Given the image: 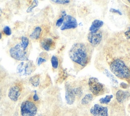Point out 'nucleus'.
I'll return each mask as SVG.
<instances>
[{
  "mask_svg": "<svg viewBox=\"0 0 130 116\" xmlns=\"http://www.w3.org/2000/svg\"><path fill=\"white\" fill-rule=\"evenodd\" d=\"M69 56L72 61L82 67L85 66L88 61V56L86 46L83 43L74 44L69 51Z\"/></svg>",
  "mask_w": 130,
  "mask_h": 116,
  "instance_id": "nucleus-1",
  "label": "nucleus"
},
{
  "mask_svg": "<svg viewBox=\"0 0 130 116\" xmlns=\"http://www.w3.org/2000/svg\"><path fill=\"white\" fill-rule=\"evenodd\" d=\"M111 72L116 77L122 79L130 78V69L124 62L119 59H115L110 65Z\"/></svg>",
  "mask_w": 130,
  "mask_h": 116,
  "instance_id": "nucleus-2",
  "label": "nucleus"
},
{
  "mask_svg": "<svg viewBox=\"0 0 130 116\" xmlns=\"http://www.w3.org/2000/svg\"><path fill=\"white\" fill-rule=\"evenodd\" d=\"M11 56L17 61H27L28 60L27 53L21 43H18L11 47L9 50Z\"/></svg>",
  "mask_w": 130,
  "mask_h": 116,
  "instance_id": "nucleus-3",
  "label": "nucleus"
},
{
  "mask_svg": "<svg viewBox=\"0 0 130 116\" xmlns=\"http://www.w3.org/2000/svg\"><path fill=\"white\" fill-rule=\"evenodd\" d=\"M36 69L33 62L30 60L20 63L17 67L16 72L20 76H27L31 74Z\"/></svg>",
  "mask_w": 130,
  "mask_h": 116,
  "instance_id": "nucleus-4",
  "label": "nucleus"
},
{
  "mask_svg": "<svg viewBox=\"0 0 130 116\" xmlns=\"http://www.w3.org/2000/svg\"><path fill=\"white\" fill-rule=\"evenodd\" d=\"M38 110L34 103L30 101H25L22 103L20 106V113L22 116H35Z\"/></svg>",
  "mask_w": 130,
  "mask_h": 116,
  "instance_id": "nucleus-5",
  "label": "nucleus"
},
{
  "mask_svg": "<svg viewBox=\"0 0 130 116\" xmlns=\"http://www.w3.org/2000/svg\"><path fill=\"white\" fill-rule=\"evenodd\" d=\"M88 83L89 90L94 95L99 96L104 92V85L99 81L98 78L90 77L89 78Z\"/></svg>",
  "mask_w": 130,
  "mask_h": 116,
  "instance_id": "nucleus-6",
  "label": "nucleus"
},
{
  "mask_svg": "<svg viewBox=\"0 0 130 116\" xmlns=\"http://www.w3.org/2000/svg\"><path fill=\"white\" fill-rule=\"evenodd\" d=\"M77 25L78 23L76 18L71 15H68L66 16L65 21L63 22L60 29L62 31L73 29L77 27Z\"/></svg>",
  "mask_w": 130,
  "mask_h": 116,
  "instance_id": "nucleus-7",
  "label": "nucleus"
},
{
  "mask_svg": "<svg viewBox=\"0 0 130 116\" xmlns=\"http://www.w3.org/2000/svg\"><path fill=\"white\" fill-rule=\"evenodd\" d=\"M90 112L94 116H108V109L106 106L96 104L90 109Z\"/></svg>",
  "mask_w": 130,
  "mask_h": 116,
  "instance_id": "nucleus-8",
  "label": "nucleus"
},
{
  "mask_svg": "<svg viewBox=\"0 0 130 116\" xmlns=\"http://www.w3.org/2000/svg\"><path fill=\"white\" fill-rule=\"evenodd\" d=\"M87 39L90 44L93 47H96L101 43L102 39V34L100 31L96 33L90 32L87 36Z\"/></svg>",
  "mask_w": 130,
  "mask_h": 116,
  "instance_id": "nucleus-9",
  "label": "nucleus"
},
{
  "mask_svg": "<svg viewBox=\"0 0 130 116\" xmlns=\"http://www.w3.org/2000/svg\"><path fill=\"white\" fill-rule=\"evenodd\" d=\"M21 92L20 88L16 85L11 87L8 91V96L9 98L13 101H17L20 95Z\"/></svg>",
  "mask_w": 130,
  "mask_h": 116,
  "instance_id": "nucleus-10",
  "label": "nucleus"
},
{
  "mask_svg": "<svg viewBox=\"0 0 130 116\" xmlns=\"http://www.w3.org/2000/svg\"><path fill=\"white\" fill-rule=\"evenodd\" d=\"M75 97L73 91V89L69 85H66L65 99L67 103L69 105L72 104L75 101Z\"/></svg>",
  "mask_w": 130,
  "mask_h": 116,
  "instance_id": "nucleus-11",
  "label": "nucleus"
},
{
  "mask_svg": "<svg viewBox=\"0 0 130 116\" xmlns=\"http://www.w3.org/2000/svg\"><path fill=\"white\" fill-rule=\"evenodd\" d=\"M129 96L130 93L127 91L118 90L116 93V100L120 103L123 102Z\"/></svg>",
  "mask_w": 130,
  "mask_h": 116,
  "instance_id": "nucleus-12",
  "label": "nucleus"
},
{
  "mask_svg": "<svg viewBox=\"0 0 130 116\" xmlns=\"http://www.w3.org/2000/svg\"><path fill=\"white\" fill-rule=\"evenodd\" d=\"M104 24V22L101 20H94L89 27V31L91 33H96L99 31L100 28Z\"/></svg>",
  "mask_w": 130,
  "mask_h": 116,
  "instance_id": "nucleus-13",
  "label": "nucleus"
},
{
  "mask_svg": "<svg viewBox=\"0 0 130 116\" xmlns=\"http://www.w3.org/2000/svg\"><path fill=\"white\" fill-rule=\"evenodd\" d=\"M43 49L46 51H49L54 45V43L52 39L47 38L44 39L41 43Z\"/></svg>",
  "mask_w": 130,
  "mask_h": 116,
  "instance_id": "nucleus-14",
  "label": "nucleus"
},
{
  "mask_svg": "<svg viewBox=\"0 0 130 116\" xmlns=\"http://www.w3.org/2000/svg\"><path fill=\"white\" fill-rule=\"evenodd\" d=\"M42 32V28L40 26H36L32 32L29 36V37L32 39L37 40L40 37L41 34Z\"/></svg>",
  "mask_w": 130,
  "mask_h": 116,
  "instance_id": "nucleus-15",
  "label": "nucleus"
},
{
  "mask_svg": "<svg viewBox=\"0 0 130 116\" xmlns=\"http://www.w3.org/2000/svg\"><path fill=\"white\" fill-rule=\"evenodd\" d=\"M29 81L30 83L34 87L38 86L40 83L39 75H34L33 76L31 77L29 79Z\"/></svg>",
  "mask_w": 130,
  "mask_h": 116,
  "instance_id": "nucleus-16",
  "label": "nucleus"
},
{
  "mask_svg": "<svg viewBox=\"0 0 130 116\" xmlns=\"http://www.w3.org/2000/svg\"><path fill=\"white\" fill-rule=\"evenodd\" d=\"M93 99V96L91 94H88L84 96V97L81 100V103L83 105H86L88 104Z\"/></svg>",
  "mask_w": 130,
  "mask_h": 116,
  "instance_id": "nucleus-17",
  "label": "nucleus"
},
{
  "mask_svg": "<svg viewBox=\"0 0 130 116\" xmlns=\"http://www.w3.org/2000/svg\"><path fill=\"white\" fill-rule=\"evenodd\" d=\"M67 16V14H66V13L65 12V11H62L61 12V17L58 18L56 22V26L57 27H59L61 25H62L63 21H64V19L66 17V16Z\"/></svg>",
  "mask_w": 130,
  "mask_h": 116,
  "instance_id": "nucleus-18",
  "label": "nucleus"
},
{
  "mask_svg": "<svg viewBox=\"0 0 130 116\" xmlns=\"http://www.w3.org/2000/svg\"><path fill=\"white\" fill-rule=\"evenodd\" d=\"M113 96L112 95H107L105 97L101 98L99 101L101 104H107L111 101V100L113 98Z\"/></svg>",
  "mask_w": 130,
  "mask_h": 116,
  "instance_id": "nucleus-19",
  "label": "nucleus"
},
{
  "mask_svg": "<svg viewBox=\"0 0 130 116\" xmlns=\"http://www.w3.org/2000/svg\"><path fill=\"white\" fill-rule=\"evenodd\" d=\"M104 74L109 78L111 79V80H112V82L114 83V84H117L118 83V81H117V80H116L114 78V76L111 73V72H110L109 71H108L107 69H105L104 70Z\"/></svg>",
  "mask_w": 130,
  "mask_h": 116,
  "instance_id": "nucleus-20",
  "label": "nucleus"
},
{
  "mask_svg": "<svg viewBox=\"0 0 130 116\" xmlns=\"http://www.w3.org/2000/svg\"><path fill=\"white\" fill-rule=\"evenodd\" d=\"M51 63L54 69H57L58 67V60L55 55H52L51 58Z\"/></svg>",
  "mask_w": 130,
  "mask_h": 116,
  "instance_id": "nucleus-21",
  "label": "nucleus"
},
{
  "mask_svg": "<svg viewBox=\"0 0 130 116\" xmlns=\"http://www.w3.org/2000/svg\"><path fill=\"white\" fill-rule=\"evenodd\" d=\"M39 4V1H37V0H34L32 1V3L31 4V5L28 7V8L26 10V12L27 13H30L32 11V10L36 7H37L38 6Z\"/></svg>",
  "mask_w": 130,
  "mask_h": 116,
  "instance_id": "nucleus-22",
  "label": "nucleus"
},
{
  "mask_svg": "<svg viewBox=\"0 0 130 116\" xmlns=\"http://www.w3.org/2000/svg\"><path fill=\"white\" fill-rule=\"evenodd\" d=\"M21 44L23 46V48L26 49L28 46L29 44V40L28 39L24 36H22L21 37Z\"/></svg>",
  "mask_w": 130,
  "mask_h": 116,
  "instance_id": "nucleus-23",
  "label": "nucleus"
},
{
  "mask_svg": "<svg viewBox=\"0 0 130 116\" xmlns=\"http://www.w3.org/2000/svg\"><path fill=\"white\" fill-rule=\"evenodd\" d=\"M73 91L75 96L81 97L82 95V90L80 88H76L73 89Z\"/></svg>",
  "mask_w": 130,
  "mask_h": 116,
  "instance_id": "nucleus-24",
  "label": "nucleus"
},
{
  "mask_svg": "<svg viewBox=\"0 0 130 116\" xmlns=\"http://www.w3.org/2000/svg\"><path fill=\"white\" fill-rule=\"evenodd\" d=\"M51 2H53L57 4H61V5H64L68 4L70 2L69 0H52Z\"/></svg>",
  "mask_w": 130,
  "mask_h": 116,
  "instance_id": "nucleus-25",
  "label": "nucleus"
},
{
  "mask_svg": "<svg viewBox=\"0 0 130 116\" xmlns=\"http://www.w3.org/2000/svg\"><path fill=\"white\" fill-rule=\"evenodd\" d=\"M4 33L7 36H10L12 34L11 30L10 27L8 26H5L3 28Z\"/></svg>",
  "mask_w": 130,
  "mask_h": 116,
  "instance_id": "nucleus-26",
  "label": "nucleus"
},
{
  "mask_svg": "<svg viewBox=\"0 0 130 116\" xmlns=\"http://www.w3.org/2000/svg\"><path fill=\"white\" fill-rule=\"evenodd\" d=\"M46 62V60L44 58H43L42 57H40L38 58V61H37V64L38 66H40L41 65L42 63Z\"/></svg>",
  "mask_w": 130,
  "mask_h": 116,
  "instance_id": "nucleus-27",
  "label": "nucleus"
},
{
  "mask_svg": "<svg viewBox=\"0 0 130 116\" xmlns=\"http://www.w3.org/2000/svg\"><path fill=\"white\" fill-rule=\"evenodd\" d=\"M124 35L127 39H130V26L128 27V29L124 32Z\"/></svg>",
  "mask_w": 130,
  "mask_h": 116,
  "instance_id": "nucleus-28",
  "label": "nucleus"
},
{
  "mask_svg": "<svg viewBox=\"0 0 130 116\" xmlns=\"http://www.w3.org/2000/svg\"><path fill=\"white\" fill-rule=\"evenodd\" d=\"M110 11L111 12H113V13H117L120 15H122V13H121V11H120L119 10H117V9H114V8H111L110 9Z\"/></svg>",
  "mask_w": 130,
  "mask_h": 116,
  "instance_id": "nucleus-29",
  "label": "nucleus"
},
{
  "mask_svg": "<svg viewBox=\"0 0 130 116\" xmlns=\"http://www.w3.org/2000/svg\"><path fill=\"white\" fill-rule=\"evenodd\" d=\"M34 92H35V94L32 97V98H33V100L34 101H37L39 100V96L38 95H37V91L35 90L34 91Z\"/></svg>",
  "mask_w": 130,
  "mask_h": 116,
  "instance_id": "nucleus-30",
  "label": "nucleus"
},
{
  "mask_svg": "<svg viewBox=\"0 0 130 116\" xmlns=\"http://www.w3.org/2000/svg\"><path fill=\"white\" fill-rule=\"evenodd\" d=\"M120 86L123 89H126L127 87V84L124 82H121L120 84Z\"/></svg>",
  "mask_w": 130,
  "mask_h": 116,
  "instance_id": "nucleus-31",
  "label": "nucleus"
},
{
  "mask_svg": "<svg viewBox=\"0 0 130 116\" xmlns=\"http://www.w3.org/2000/svg\"><path fill=\"white\" fill-rule=\"evenodd\" d=\"M2 38V34H1V33H0V39Z\"/></svg>",
  "mask_w": 130,
  "mask_h": 116,
  "instance_id": "nucleus-32",
  "label": "nucleus"
},
{
  "mask_svg": "<svg viewBox=\"0 0 130 116\" xmlns=\"http://www.w3.org/2000/svg\"><path fill=\"white\" fill-rule=\"evenodd\" d=\"M38 116H42V115H38Z\"/></svg>",
  "mask_w": 130,
  "mask_h": 116,
  "instance_id": "nucleus-33",
  "label": "nucleus"
},
{
  "mask_svg": "<svg viewBox=\"0 0 130 116\" xmlns=\"http://www.w3.org/2000/svg\"><path fill=\"white\" fill-rule=\"evenodd\" d=\"M128 2L129 3H130V1H128Z\"/></svg>",
  "mask_w": 130,
  "mask_h": 116,
  "instance_id": "nucleus-34",
  "label": "nucleus"
}]
</instances>
